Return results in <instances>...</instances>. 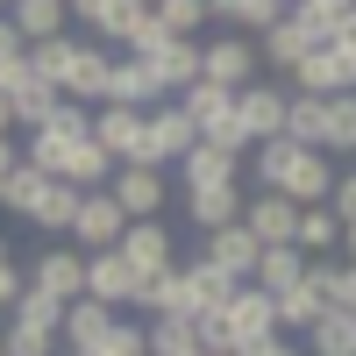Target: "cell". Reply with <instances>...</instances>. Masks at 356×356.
Listing matches in <instances>:
<instances>
[{
	"label": "cell",
	"instance_id": "cell-49",
	"mask_svg": "<svg viewBox=\"0 0 356 356\" xmlns=\"http://www.w3.org/2000/svg\"><path fill=\"white\" fill-rule=\"evenodd\" d=\"M207 8H214V15H221V8H228V0H207Z\"/></svg>",
	"mask_w": 356,
	"mask_h": 356
},
{
	"label": "cell",
	"instance_id": "cell-29",
	"mask_svg": "<svg viewBox=\"0 0 356 356\" xmlns=\"http://www.w3.org/2000/svg\"><path fill=\"white\" fill-rule=\"evenodd\" d=\"M143 335H150V356H200V321H186V314L143 321Z\"/></svg>",
	"mask_w": 356,
	"mask_h": 356
},
{
	"label": "cell",
	"instance_id": "cell-48",
	"mask_svg": "<svg viewBox=\"0 0 356 356\" xmlns=\"http://www.w3.org/2000/svg\"><path fill=\"white\" fill-rule=\"evenodd\" d=\"M0 136H15V107H8V93H0Z\"/></svg>",
	"mask_w": 356,
	"mask_h": 356
},
{
	"label": "cell",
	"instance_id": "cell-7",
	"mask_svg": "<svg viewBox=\"0 0 356 356\" xmlns=\"http://www.w3.org/2000/svg\"><path fill=\"white\" fill-rule=\"evenodd\" d=\"M321 43H328V36H321V29H314L307 15H292V8H285V22L257 36V57H264V65H278V72L292 79V72H300V65H307V57H314Z\"/></svg>",
	"mask_w": 356,
	"mask_h": 356
},
{
	"label": "cell",
	"instance_id": "cell-4",
	"mask_svg": "<svg viewBox=\"0 0 356 356\" xmlns=\"http://www.w3.org/2000/svg\"><path fill=\"white\" fill-rule=\"evenodd\" d=\"M200 143V129H193V114L178 107V100H157L150 107V129H143V157L136 164H150V171H171L178 157H186Z\"/></svg>",
	"mask_w": 356,
	"mask_h": 356
},
{
	"label": "cell",
	"instance_id": "cell-26",
	"mask_svg": "<svg viewBox=\"0 0 356 356\" xmlns=\"http://www.w3.org/2000/svg\"><path fill=\"white\" fill-rule=\"evenodd\" d=\"M79 50H86L79 29H72V36H50V43H29V72L50 79L57 93H65V79H72V65H79Z\"/></svg>",
	"mask_w": 356,
	"mask_h": 356
},
{
	"label": "cell",
	"instance_id": "cell-44",
	"mask_svg": "<svg viewBox=\"0 0 356 356\" xmlns=\"http://www.w3.org/2000/svg\"><path fill=\"white\" fill-rule=\"evenodd\" d=\"M250 356H307V349H300V342H292V335H271V342H257Z\"/></svg>",
	"mask_w": 356,
	"mask_h": 356
},
{
	"label": "cell",
	"instance_id": "cell-34",
	"mask_svg": "<svg viewBox=\"0 0 356 356\" xmlns=\"http://www.w3.org/2000/svg\"><path fill=\"white\" fill-rule=\"evenodd\" d=\"M79 200H86V193L57 178V186L43 193V207H36V228H43V235H72V221H79Z\"/></svg>",
	"mask_w": 356,
	"mask_h": 356
},
{
	"label": "cell",
	"instance_id": "cell-47",
	"mask_svg": "<svg viewBox=\"0 0 356 356\" xmlns=\"http://www.w3.org/2000/svg\"><path fill=\"white\" fill-rule=\"evenodd\" d=\"M342 264H356V221L342 228Z\"/></svg>",
	"mask_w": 356,
	"mask_h": 356
},
{
	"label": "cell",
	"instance_id": "cell-21",
	"mask_svg": "<svg viewBox=\"0 0 356 356\" xmlns=\"http://www.w3.org/2000/svg\"><path fill=\"white\" fill-rule=\"evenodd\" d=\"M8 22L22 29V43L72 36V8H65V0H8Z\"/></svg>",
	"mask_w": 356,
	"mask_h": 356
},
{
	"label": "cell",
	"instance_id": "cell-11",
	"mask_svg": "<svg viewBox=\"0 0 356 356\" xmlns=\"http://www.w3.org/2000/svg\"><path fill=\"white\" fill-rule=\"evenodd\" d=\"M29 285L36 292H50L57 307H72V300H86V250H43L36 264H29Z\"/></svg>",
	"mask_w": 356,
	"mask_h": 356
},
{
	"label": "cell",
	"instance_id": "cell-13",
	"mask_svg": "<svg viewBox=\"0 0 356 356\" xmlns=\"http://www.w3.org/2000/svg\"><path fill=\"white\" fill-rule=\"evenodd\" d=\"M136 292H143V278L129 271V257L122 250H100V257H86V300H100V307H136Z\"/></svg>",
	"mask_w": 356,
	"mask_h": 356
},
{
	"label": "cell",
	"instance_id": "cell-25",
	"mask_svg": "<svg viewBox=\"0 0 356 356\" xmlns=\"http://www.w3.org/2000/svg\"><path fill=\"white\" fill-rule=\"evenodd\" d=\"M307 264H314L307 250H292V243H278V250H264V257H257V278H250V285H257V292H271V300H278V292H292V285H307Z\"/></svg>",
	"mask_w": 356,
	"mask_h": 356
},
{
	"label": "cell",
	"instance_id": "cell-33",
	"mask_svg": "<svg viewBox=\"0 0 356 356\" xmlns=\"http://www.w3.org/2000/svg\"><path fill=\"white\" fill-rule=\"evenodd\" d=\"M150 15H157L164 36H193V43H200V29L214 22V8H207V0H157Z\"/></svg>",
	"mask_w": 356,
	"mask_h": 356
},
{
	"label": "cell",
	"instance_id": "cell-28",
	"mask_svg": "<svg viewBox=\"0 0 356 356\" xmlns=\"http://www.w3.org/2000/svg\"><path fill=\"white\" fill-rule=\"evenodd\" d=\"M57 186L50 171H36V164H15L8 171V186H0V207H8V214H22V221H36V207H43V193Z\"/></svg>",
	"mask_w": 356,
	"mask_h": 356
},
{
	"label": "cell",
	"instance_id": "cell-43",
	"mask_svg": "<svg viewBox=\"0 0 356 356\" xmlns=\"http://www.w3.org/2000/svg\"><path fill=\"white\" fill-rule=\"evenodd\" d=\"M65 8H72V22H79V29H100L114 0H65Z\"/></svg>",
	"mask_w": 356,
	"mask_h": 356
},
{
	"label": "cell",
	"instance_id": "cell-32",
	"mask_svg": "<svg viewBox=\"0 0 356 356\" xmlns=\"http://www.w3.org/2000/svg\"><path fill=\"white\" fill-rule=\"evenodd\" d=\"M321 314H328V300H321L314 285H292V292H278V335H307Z\"/></svg>",
	"mask_w": 356,
	"mask_h": 356
},
{
	"label": "cell",
	"instance_id": "cell-20",
	"mask_svg": "<svg viewBox=\"0 0 356 356\" xmlns=\"http://www.w3.org/2000/svg\"><path fill=\"white\" fill-rule=\"evenodd\" d=\"M114 321H122V314L100 307V300H72V307H65V328H57V342H65V356H86V349L114 328Z\"/></svg>",
	"mask_w": 356,
	"mask_h": 356
},
{
	"label": "cell",
	"instance_id": "cell-10",
	"mask_svg": "<svg viewBox=\"0 0 356 356\" xmlns=\"http://www.w3.org/2000/svg\"><path fill=\"white\" fill-rule=\"evenodd\" d=\"M285 100H292V86H243V93H235V122H243L250 150L285 136Z\"/></svg>",
	"mask_w": 356,
	"mask_h": 356
},
{
	"label": "cell",
	"instance_id": "cell-35",
	"mask_svg": "<svg viewBox=\"0 0 356 356\" xmlns=\"http://www.w3.org/2000/svg\"><path fill=\"white\" fill-rule=\"evenodd\" d=\"M285 8H292V0H228L221 22L235 29V36H243V29H257V36H264V29H278V22H285Z\"/></svg>",
	"mask_w": 356,
	"mask_h": 356
},
{
	"label": "cell",
	"instance_id": "cell-17",
	"mask_svg": "<svg viewBox=\"0 0 356 356\" xmlns=\"http://www.w3.org/2000/svg\"><path fill=\"white\" fill-rule=\"evenodd\" d=\"M143 65H150V72H157V86L178 100L186 86H200V43H193V36H164L150 57H143Z\"/></svg>",
	"mask_w": 356,
	"mask_h": 356
},
{
	"label": "cell",
	"instance_id": "cell-24",
	"mask_svg": "<svg viewBox=\"0 0 356 356\" xmlns=\"http://www.w3.org/2000/svg\"><path fill=\"white\" fill-rule=\"evenodd\" d=\"M186 214L200 235H214V228H235L243 221V186H207V193H186Z\"/></svg>",
	"mask_w": 356,
	"mask_h": 356
},
{
	"label": "cell",
	"instance_id": "cell-19",
	"mask_svg": "<svg viewBox=\"0 0 356 356\" xmlns=\"http://www.w3.org/2000/svg\"><path fill=\"white\" fill-rule=\"evenodd\" d=\"M178 271H186V314H193V321H207V314H221V307H228V292H235L228 271H214L207 257H186Z\"/></svg>",
	"mask_w": 356,
	"mask_h": 356
},
{
	"label": "cell",
	"instance_id": "cell-27",
	"mask_svg": "<svg viewBox=\"0 0 356 356\" xmlns=\"http://www.w3.org/2000/svg\"><path fill=\"white\" fill-rule=\"evenodd\" d=\"M321 150L328 157H356V93L321 100Z\"/></svg>",
	"mask_w": 356,
	"mask_h": 356
},
{
	"label": "cell",
	"instance_id": "cell-51",
	"mask_svg": "<svg viewBox=\"0 0 356 356\" xmlns=\"http://www.w3.org/2000/svg\"><path fill=\"white\" fill-rule=\"evenodd\" d=\"M136 8H157V0H136Z\"/></svg>",
	"mask_w": 356,
	"mask_h": 356
},
{
	"label": "cell",
	"instance_id": "cell-42",
	"mask_svg": "<svg viewBox=\"0 0 356 356\" xmlns=\"http://www.w3.org/2000/svg\"><path fill=\"white\" fill-rule=\"evenodd\" d=\"M22 57H29V43H22V29H15L8 15H0V72H15Z\"/></svg>",
	"mask_w": 356,
	"mask_h": 356
},
{
	"label": "cell",
	"instance_id": "cell-18",
	"mask_svg": "<svg viewBox=\"0 0 356 356\" xmlns=\"http://www.w3.org/2000/svg\"><path fill=\"white\" fill-rule=\"evenodd\" d=\"M157 100H171L164 86H157V72L143 65V57H114V79H107V107H143V114H150Z\"/></svg>",
	"mask_w": 356,
	"mask_h": 356
},
{
	"label": "cell",
	"instance_id": "cell-31",
	"mask_svg": "<svg viewBox=\"0 0 356 356\" xmlns=\"http://www.w3.org/2000/svg\"><path fill=\"white\" fill-rule=\"evenodd\" d=\"M307 356H356V314H321L307 328Z\"/></svg>",
	"mask_w": 356,
	"mask_h": 356
},
{
	"label": "cell",
	"instance_id": "cell-36",
	"mask_svg": "<svg viewBox=\"0 0 356 356\" xmlns=\"http://www.w3.org/2000/svg\"><path fill=\"white\" fill-rule=\"evenodd\" d=\"M285 143L321 150V100H307V93H292V100H285Z\"/></svg>",
	"mask_w": 356,
	"mask_h": 356
},
{
	"label": "cell",
	"instance_id": "cell-9",
	"mask_svg": "<svg viewBox=\"0 0 356 356\" xmlns=\"http://www.w3.org/2000/svg\"><path fill=\"white\" fill-rule=\"evenodd\" d=\"M122 228H129V214H122V207H114V193L100 186V193H86V200H79V221H72V250L100 257V250H114V243H122Z\"/></svg>",
	"mask_w": 356,
	"mask_h": 356
},
{
	"label": "cell",
	"instance_id": "cell-2",
	"mask_svg": "<svg viewBox=\"0 0 356 356\" xmlns=\"http://www.w3.org/2000/svg\"><path fill=\"white\" fill-rule=\"evenodd\" d=\"M214 321L228 328L235 356H250L257 342H271V335H278V300H271V292H257V285H235V292H228V307H221Z\"/></svg>",
	"mask_w": 356,
	"mask_h": 356
},
{
	"label": "cell",
	"instance_id": "cell-38",
	"mask_svg": "<svg viewBox=\"0 0 356 356\" xmlns=\"http://www.w3.org/2000/svg\"><path fill=\"white\" fill-rule=\"evenodd\" d=\"M86 356H150V335H143V321H114Z\"/></svg>",
	"mask_w": 356,
	"mask_h": 356
},
{
	"label": "cell",
	"instance_id": "cell-22",
	"mask_svg": "<svg viewBox=\"0 0 356 356\" xmlns=\"http://www.w3.org/2000/svg\"><path fill=\"white\" fill-rule=\"evenodd\" d=\"M107 79H114V57H107L100 43H86L79 65H72V79H65V100H79V107H107Z\"/></svg>",
	"mask_w": 356,
	"mask_h": 356
},
{
	"label": "cell",
	"instance_id": "cell-41",
	"mask_svg": "<svg viewBox=\"0 0 356 356\" xmlns=\"http://www.w3.org/2000/svg\"><path fill=\"white\" fill-rule=\"evenodd\" d=\"M328 214L349 228L356 221V171H335V193H328Z\"/></svg>",
	"mask_w": 356,
	"mask_h": 356
},
{
	"label": "cell",
	"instance_id": "cell-8",
	"mask_svg": "<svg viewBox=\"0 0 356 356\" xmlns=\"http://www.w3.org/2000/svg\"><path fill=\"white\" fill-rule=\"evenodd\" d=\"M178 193H207V186H243V150H221V143H193L186 157L171 164Z\"/></svg>",
	"mask_w": 356,
	"mask_h": 356
},
{
	"label": "cell",
	"instance_id": "cell-39",
	"mask_svg": "<svg viewBox=\"0 0 356 356\" xmlns=\"http://www.w3.org/2000/svg\"><path fill=\"white\" fill-rule=\"evenodd\" d=\"M8 321H29V328H50V335H57V328H65V307H57L50 292H36V285H29V292H22V307H15Z\"/></svg>",
	"mask_w": 356,
	"mask_h": 356
},
{
	"label": "cell",
	"instance_id": "cell-45",
	"mask_svg": "<svg viewBox=\"0 0 356 356\" xmlns=\"http://www.w3.org/2000/svg\"><path fill=\"white\" fill-rule=\"evenodd\" d=\"M328 43H342V50H356V8H349V15H342V22L328 29Z\"/></svg>",
	"mask_w": 356,
	"mask_h": 356
},
{
	"label": "cell",
	"instance_id": "cell-30",
	"mask_svg": "<svg viewBox=\"0 0 356 356\" xmlns=\"http://www.w3.org/2000/svg\"><path fill=\"white\" fill-rule=\"evenodd\" d=\"M292 250L307 257H342V221L328 207H300V235H292Z\"/></svg>",
	"mask_w": 356,
	"mask_h": 356
},
{
	"label": "cell",
	"instance_id": "cell-12",
	"mask_svg": "<svg viewBox=\"0 0 356 356\" xmlns=\"http://www.w3.org/2000/svg\"><path fill=\"white\" fill-rule=\"evenodd\" d=\"M114 250L129 257V271H136V278H157V271H171V264H178V243H171V228H164V221H129Z\"/></svg>",
	"mask_w": 356,
	"mask_h": 356
},
{
	"label": "cell",
	"instance_id": "cell-15",
	"mask_svg": "<svg viewBox=\"0 0 356 356\" xmlns=\"http://www.w3.org/2000/svg\"><path fill=\"white\" fill-rule=\"evenodd\" d=\"M200 257L214 264V271H228L235 285H250V278H257V257H264V243H257V235H250L243 221H235V228H214V235H207V243H200Z\"/></svg>",
	"mask_w": 356,
	"mask_h": 356
},
{
	"label": "cell",
	"instance_id": "cell-3",
	"mask_svg": "<svg viewBox=\"0 0 356 356\" xmlns=\"http://www.w3.org/2000/svg\"><path fill=\"white\" fill-rule=\"evenodd\" d=\"M257 36H235V29H221V36L200 43V79L207 86H228V93H243V86H257Z\"/></svg>",
	"mask_w": 356,
	"mask_h": 356
},
{
	"label": "cell",
	"instance_id": "cell-23",
	"mask_svg": "<svg viewBox=\"0 0 356 356\" xmlns=\"http://www.w3.org/2000/svg\"><path fill=\"white\" fill-rule=\"evenodd\" d=\"M57 178H65V186H79V193H100V186H114V157L100 150L93 136H86V143H72V150H65Z\"/></svg>",
	"mask_w": 356,
	"mask_h": 356
},
{
	"label": "cell",
	"instance_id": "cell-46",
	"mask_svg": "<svg viewBox=\"0 0 356 356\" xmlns=\"http://www.w3.org/2000/svg\"><path fill=\"white\" fill-rule=\"evenodd\" d=\"M22 164V150H15V136H0V186H8V171Z\"/></svg>",
	"mask_w": 356,
	"mask_h": 356
},
{
	"label": "cell",
	"instance_id": "cell-5",
	"mask_svg": "<svg viewBox=\"0 0 356 356\" xmlns=\"http://www.w3.org/2000/svg\"><path fill=\"white\" fill-rule=\"evenodd\" d=\"M114 207H122L129 221H164V200H171V178L150 171V164H114Z\"/></svg>",
	"mask_w": 356,
	"mask_h": 356
},
{
	"label": "cell",
	"instance_id": "cell-37",
	"mask_svg": "<svg viewBox=\"0 0 356 356\" xmlns=\"http://www.w3.org/2000/svg\"><path fill=\"white\" fill-rule=\"evenodd\" d=\"M0 356H57V335L29 321H0Z\"/></svg>",
	"mask_w": 356,
	"mask_h": 356
},
{
	"label": "cell",
	"instance_id": "cell-50",
	"mask_svg": "<svg viewBox=\"0 0 356 356\" xmlns=\"http://www.w3.org/2000/svg\"><path fill=\"white\" fill-rule=\"evenodd\" d=\"M8 257H15V250H8V243H0V264H8Z\"/></svg>",
	"mask_w": 356,
	"mask_h": 356
},
{
	"label": "cell",
	"instance_id": "cell-6",
	"mask_svg": "<svg viewBox=\"0 0 356 356\" xmlns=\"http://www.w3.org/2000/svg\"><path fill=\"white\" fill-rule=\"evenodd\" d=\"M292 93H307V100H335V93H356V50L342 43H321L300 72H292Z\"/></svg>",
	"mask_w": 356,
	"mask_h": 356
},
{
	"label": "cell",
	"instance_id": "cell-14",
	"mask_svg": "<svg viewBox=\"0 0 356 356\" xmlns=\"http://www.w3.org/2000/svg\"><path fill=\"white\" fill-rule=\"evenodd\" d=\"M143 129H150L143 107H93V143H100L114 164H136L143 157Z\"/></svg>",
	"mask_w": 356,
	"mask_h": 356
},
{
	"label": "cell",
	"instance_id": "cell-52",
	"mask_svg": "<svg viewBox=\"0 0 356 356\" xmlns=\"http://www.w3.org/2000/svg\"><path fill=\"white\" fill-rule=\"evenodd\" d=\"M0 15H8V0H0Z\"/></svg>",
	"mask_w": 356,
	"mask_h": 356
},
{
	"label": "cell",
	"instance_id": "cell-1",
	"mask_svg": "<svg viewBox=\"0 0 356 356\" xmlns=\"http://www.w3.org/2000/svg\"><path fill=\"white\" fill-rule=\"evenodd\" d=\"M257 186L285 193L292 207H328L335 193V157L328 150H300V143H257Z\"/></svg>",
	"mask_w": 356,
	"mask_h": 356
},
{
	"label": "cell",
	"instance_id": "cell-16",
	"mask_svg": "<svg viewBox=\"0 0 356 356\" xmlns=\"http://www.w3.org/2000/svg\"><path fill=\"white\" fill-rule=\"evenodd\" d=\"M243 228L257 235L264 250H278V243L300 235V207H292L285 193H257V200H243Z\"/></svg>",
	"mask_w": 356,
	"mask_h": 356
},
{
	"label": "cell",
	"instance_id": "cell-40",
	"mask_svg": "<svg viewBox=\"0 0 356 356\" xmlns=\"http://www.w3.org/2000/svg\"><path fill=\"white\" fill-rule=\"evenodd\" d=\"M22 292H29V271H22V264L8 257V264H0V321H8V314L22 307Z\"/></svg>",
	"mask_w": 356,
	"mask_h": 356
}]
</instances>
